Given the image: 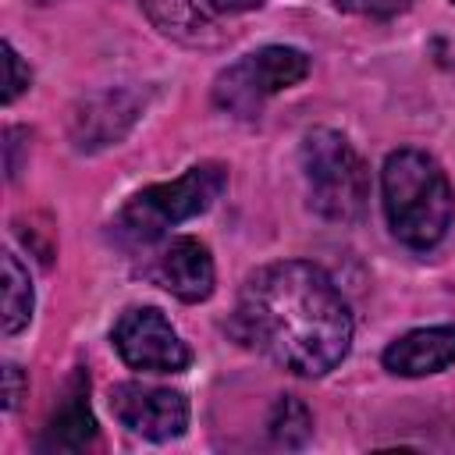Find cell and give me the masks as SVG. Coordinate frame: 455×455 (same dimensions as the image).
I'll return each mask as SVG.
<instances>
[{
  "label": "cell",
  "instance_id": "cell-1",
  "mask_svg": "<svg viewBox=\"0 0 455 455\" xmlns=\"http://www.w3.org/2000/svg\"><path fill=\"white\" fill-rule=\"evenodd\" d=\"M235 334L299 377H323L348 355L352 309L320 267L281 259L245 277Z\"/></svg>",
  "mask_w": 455,
  "mask_h": 455
},
{
  "label": "cell",
  "instance_id": "cell-2",
  "mask_svg": "<svg viewBox=\"0 0 455 455\" xmlns=\"http://www.w3.org/2000/svg\"><path fill=\"white\" fill-rule=\"evenodd\" d=\"M384 217L391 235L409 249H434L455 217V192L444 167L423 149H395L380 171Z\"/></svg>",
  "mask_w": 455,
  "mask_h": 455
},
{
  "label": "cell",
  "instance_id": "cell-3",
  "mask_svg": "<svg viewBox=\"0 0 455 455\" xmlns=\"http://www.w3.org/2000/svg\"><path fill=\"white\" fill-rule=\"evenodd\" d=\"M299 160H302V178L309 188V206L323 220L352 224L366 213L370 171L341 132L334 128L306 132Z\"/></svg>",
  "mask_w": 455,
  "mask_h": 455
},
{
  "label": "cell",
  "instance_id": "cell-4",
  "mask_svg": "<svg viewBox=\"0 0 455 455\" xmlns=\"http://www.w3.org/2000/svg\"><path fill=\"white\" fill-rule=\"evenodd\" d=\"M224 185H228V171L220 164H196L174 181H160L135 192L117 213V224L135 242H153L167 228L206 213L220 199Z\"/></svg>",
  "mask_w": 455,
  "mask_h": 455
},
{
  "label": "cell",
  "instance_id": "cell-5",
  "mask_svg": "<svg viewBox=\"0 0 455 455\" xmlns=\"http://www.w3.org/2000/svg\"><path fill=\"white\" fill-rule=\"evenodd\" d=\"M309 75V57L295 46H263L224 68L213 82V100L220 110L235 117H256L259 107L281 92L299 85Z\"/></svg>",
  "mask_w": 455,
  "mask_h": 455
},
{
  "label": "cell",
  "instance_id": "cell-6",
  "mask_svg": "<svg viewBox=\"0 0 455 455\" xmlns=\"http://www.w3.org/2000/svg\"><path fill=\"white\" fill-rule=\"evenodd\" d=\"M110 341L132 370L178 373L192 363L188 345L181 341V334L171 327V320L156 306H135V309L121 313Z\"/></svg>",
  "mask_w": 455,
  "mask_h": 455
},
{
  "label": "cell",
  "instance_id": "cell-7",
  "mask_svg": "<svg viewBox=\"0 0 455 455\" xmlns=\"http://www.w3.org/2000/svg\"><path fill=\"white\" fill-rule=\"evenodd\" d=\"M110 412L117 416L121 427L149 441L181 437L188 427V398L181 391L139 384V380H124L110 391Z\"/></svg>",
  "mask_w": 455,
  "mask_h": 455
},
{
  "label": "cell",
  "instance_id": "cell-8",
  "mask_svg": "<svg viewBox=\"0 0 455 455\" xmlns=\"http://www.w3.org/2000/svg\"><path fill=\"white\" fill-rule=\"evenodd\" d=\"M153 281L181 302H203L213 295V284H217L213 256L192 235L167 238L153 256Z\"/></svg>",
  "mask_w": 455,
  "mask_h": 455
},
{
  "label": "cell",
  "instance_id": "cell-9",
  "mask_svg": "<svg viewBox=\"0 0 455 455\" xmlns=\"http://www.w3.org/2000/svg\"><path fill=\"white\" fill-rule=\"evenodd\" d=\"M455 363V327H419L384 348V366L395 377H427Z\"/></svg>",
  "mask_w": 455,
  "mask_h": 455
},
{
  "label": "cell",
  "instance_id": "cell-10",
  "mask_svg": "<svg viewBox=\"0 0 455 455\" xmlns=\"http://www.w3.org/2000/svg\"><path fill=\"white\" fill-rule=\"evenodd\" d=\"M92 441H96V419H92L89 402H85V380L75 377L68 398H64L60 409L50 416L39 448H43V451H82V448L92 444Z\"/></svg>",
  "mask_w": 455,
  "mask_h": 455
},
{
  "label": "cell",
  "instance_id": "cell-11",
  "mask_svg": "<svg viewBox=\"0 0 455 455\" xmlns=\"http://www.w3.org/2000/svg\"><path fill=\"white\" fill-rule=\"evenodd\" d=\"M142 7L164 32L188 43H199L210 28H217V21L206 11V0H142Z\"/></svg>",
  "mask_w": 455,
  "mask_h": 455
},
{
  "label": "cell",
  "instance_id": "cell-12",
  "mask_svg": "<svg viewBox=\"0 0 455 455\" xmlns=\"http://www.w3.org/2000/svg\"><path fill=\"white\" fill-rule=\"evenodd\" d=\"M32 277L14 252H4V334H18L32 320Z\"/></svg>",
  "mask_w": 455,
  "mask_h": 455
},
{
  "label": "cell",
  "instance_id": "cell-13",
  "mask_svg": "<svg viewBox=\"0 0 455 455\" xmlns=\"http://www.w3.org/2000/svg\"><path fill=\"white\" fill-rule=\"evenodd\" d=\"M121 100L124 96H100V100L85 103V114H75V124H78L75 139H78L82 149L85 146H107V142L124 135L117 124H110V114H135V107L132 103L121 107Z\"/></svg>",
  "mask_w": 455,
  "mask_h": 455
},
{
  "label": "cell",
  "instance_id": "cell-14",
  "mask_svg": "<svg viewBox=\"0 0 455 455\" xmlns=\"http://www.w3.org/2000/svg\"><path fill=\"white\" fill-rule=\"evenodd\" d=\"M309 430H313V419H309L306 405L284 395V398L274 405V416H270V434H274V441H277V444H288V448H299V444L309 437Z\"/></svg>",
  "mask_w": 455,
  "mask_h": 455
},
{
  "label": "cell",
  "instance_id": "cell-15",
  "mask_svg": "<svg viewBox=\"0 0 455 455\" xmlns=\"http://www.w3.org/2000/svg\"><path fill=\"white\" fill-rule=\"evenodd\" d=\"M334 4L341 11L363 14V18H395V14L412 7V0H334Z\"/></svg>",
  "mask_w": 455,
  "mask_h": 455
},
{
  "label": "cell",
  "instance_id": "cell-16",
  "mask_svg": "<svg viewBox=\"0 0 455 455\" xmlns=\"http://www.w3.org/2000/svg\"><path fill=\"white\" fill-rule=\"evenodd\" d=\"M4 64H7V82H4V103H14L25 89H28V68L21 64V57H18V50L11 46V43H4Z\"/></svg>",
  "mask_w": 455,
  "mask_h": 455
},
{
  "label": "cell",
  "instance_id": "cell-17",
  "mask_svg": "<svg viewBox=\"0 0 455 455\" xmlns=\"http://www.w3.org/2000/svg\"><path fill=\"white\" fill-rule=\"evenodd\" d=\"M21 395H25V373H21L18 363H7V366H4V409H7V412L18 409Z\"/></svg>",
  "mask_w": 455,
  "mask_h": 455
},
{
  "label": "cell",
  "instance_id": "cell-18",
  "mask_svg": "<svg viewBox=\"0 0 455 455\" xmlns=\"http://www.w3.org/2000/svg\"><path fill=\"white\" fill-rule=\"evenodd\" d=\"M259 4H263V0H206V11H210V18H213V21H220V18L245 14V11L259 7Z\"/></svg>",
  "mask_w": 455,
  "mask_h": 455
},
{
  "label": "cell",
  "instance_id": "cell-19",
  "mask_svg": "<svg viewBox=\"0 0 455 455\" xmlns=\"http://www.w3.org/2000/svg\"><path fill=\"white\" fill-rule=\"evenodd\" d=\"M451 4H455V0H451Z\"/></svg>",
  "mask_w": 455,
  "mask_h": 455
}]
</instances>
